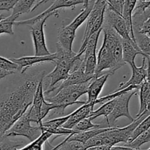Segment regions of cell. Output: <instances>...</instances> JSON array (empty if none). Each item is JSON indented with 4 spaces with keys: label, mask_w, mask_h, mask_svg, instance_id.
Returning a JSON list of instances; mask_svg holds the SVG:
<instances>
[{
    "label": "cell",
    "mask_w": 150,
    "mask_h": 150,
    "mask_svg": "<svg viewBox=\"0 0 150 150\" xmlns=\"http://www.w3.org/2000/svg\"><path fill=\"white\" fill-rule=\"evenodd\" d=\"M45 76V71L27 76L20 86L0 95V141L32 105L38 83Z\"/></svg>",
    "instance_id": "obj_1"
},
{
    "label": "cell",
    "mask_w": 150,
    "mask_h": 150,
    "mask_svg": "<svg viewBox=\"0 0 150 150\" xmlns=\"http://www.w3.org/2000/svg\"><path fill=\"white\" fill-rule=\"evenodd\" d=\"M102 28L89 37L84 48L83 62L85 64L84 73L87 76H94L95 79V71L97 67V45Z\"/></svg>",
    "instance_id": "obj_9"
},
{
    "label": "cell",
    "mask_w": 150,
    "mask_h": 150,
    "mask_svg": "<svg viewBox=\"0 0 150 150\" xmlns=\"http://www.w3.org/2000/svg\"><path fill=\"white\" fill-rule=\"evenodd\" d=\"M42 79L39 82L34 95L33 101L31 105V108L27 111V116L31 122H35L38 126L41 125L42 121L40 118V109L42 103L45 101V97L43 93V86H42Z\"/></svg>",
    "instance_id": "obj_13"
},
{
    "label": "cell",
    "mask_w": 150,
    "mask_h": 150,
    "mask_svg": "<svg viewBox=\"0 0 150 150\" xmlns=\"http://www.w3.org/2000/svg\"><path fill=\"white\" fill-rule=\"evenodd\" d=\"M49 1V0H40V1H39L38 3H37L36 4H35V6H34L33 7H32V10H31V12H32V11H34V10H35L37 8H38V7H39V6H40L41 4H44V3H46L47 1Z\"/></svg>",
    "instance_id": "obj_41"
},
{
    "label": "cell",
    "mask_w": 150,
    "mask_h": 150,
    "mask_svg": "<svg viewBox=\"0 0 150 150\" xmlns=\"http://www.w3.org/2000/svg\"><path fill=\"white\" fill-rule=\"evenodd\" d=\"M51 150H84L83 144L78 142H62Z\"/></svg>",
    "instance_id": "obj_31"
},
{
    "label": "cell",
    "mask_w": 150,
    "mask_h": 150,
    "mask_svg": "<svg viewBox=\"0 0 150 150\" xmlns=\"http://www.w3.org/2000/svg\"><path fill=\"white\" fill-rule=\"evenodd\" d=\"M52 16H59L58 12H54L47 15L45 17L42 18L40 20L34 22L31 25L28 26L30 30L31 36L32 38V42L35 48V56L42 57L51 54L48 51L45 41V33H44V26L47 19Z\"/></svg>",
    "instance_id": "obj_6"
},
{
    "label": "cell",
    "mask_w": 150,
    "mask_h": 150,
    "mask_svg": "<svg viewBox=\"0 0 150 150\" xmlns=\"http://www.w3.org/2000/svg\"><path fill=\"white\" fill-rule=\"evenodd\" d=\"M140 89V109L136 117H139L146 110H149L150 103V84L149 79L144 81L139 86Z\"/></svg>",
    "instance_id": "obj_21"
},
{
    "label": "cell",
    "mask_w": 150,
    "mask_h": 150,
    "mask_svg": "<svg viewBox=\"0 0 150 150\" xmlns=\"http://www.w3.org/2000/svg\"><path fill=\"white\" fill-rule=\"evenodd\" d=\"M15 72L12 71H7V70H4L3 69L0 68V80H1L2 79H4L7 76H10L12 74H14Z\"/></svg>",
    "instance_id": "obj_39"
},
{
    "label": "cell",
    "mask_w": 150,
    "mask_h": 150,
    "mask_svg": "<svg viewBox=\"0 0 150 150\" xmlns=\"http://www.w3.org/2000/svg\"><path fill=\"white\" fill-rule=\"evenodd\" d=\"M108 77H109V75L106 74L95 78L93 80H92L88 87L87 92H86L88 94V100L87 102L86 103H94L97 99H98V96L100 94Z\"/></svg>",
    "instance_id": "obj_19"
},
{
    "label": "cell",
    "mask_w": 150,
    "mask_h": 150,
    "mask_svg": "<svg viewBox=\"0 0 150 150\" xmlns=\"http://www.w3.org/2000/svg\"><path fill=\"white\" fill-rule=\"evenodd\" d=\"M150 142V130L149 129L145 131L144 133H142V135L138 136L136 139H135L133 142L130 143L125 144L124 146H127V147L133 148V149H140V147L144 144L148 143Z\"/></svg>",
    "instance_id": "obj_28"
},
{
    "label": "cell",
    "mask_w": 150,
    "mask_h": 150,
    "mask_svg": "<svg viewBox=\"0 0 150 150\" xmlns=\"http://www.w3.org/2000/svg\"><path fill=\"white\" fill-rule=\"evenodd\" d=\"M55 53L57 55L55 68L52 72L44 76L42 79V85L46 86L45 89H43L44 92L51 90L60 81L67 79L77 55V53L74 51H65L59 46H57V52Z\"/></svg>",
    "instance_id": "obj_5"
},
{
    "label": "cell",
    "mask_w": 150,
    "mask_h": 150,
    "mask_svg": "<svg viewBox=\"0 0 150 150\" xmlns=\"http://www.w3.org/2000/svg\"><path fill=\"white\" fill-rule=\"evenodd\" d=\"M106 1L110 8L122 16L124 0H106Z\"/></svg>",
    "instance_id": "obj_35"
},
{
    "label": "cell",
    "mask_w": 150,
    "mask_h": 150,
    "mask_svg": "<svg viewBox=\"0 0 150 150\" xmlns=\"http://www.w3.org/2000/svg\"><path fill=\"white\" fill-rule=\"evenodd\" d=\"M110 127H105V128H95L92 130H86V131L79 132L75 134L69 135L63 142H78L82 144H84L94 136L100 134L101 133L107 131Z\"/></svg>",
    "instance_id": "obj_20"
},
{
    "label": "cell",
    "mask_w": 150,
    "mask_h": 150,
    "mask_svg": "<svg viewBox=\"0 0 150 150\" xmlns=\"http://www.w3.org/2000/svg\"><path fill=\"white\" fill-rule=\"evenodd\" d=\"M116 100H117V98L113 99L112 100L108 101V102L104 103L102 106L100 108H98L96 111H93L92 113H90L89 116H88L87 118H90V120H95L98 117H101V116H103L105 117V120L107 119L108 116L111 114V112L112 111V110L114 109V107L115 105Z\"/></svg>",
    "instance_id": "obj_24"
},
{
    "label": "cell",
    "mask_w": 150,
    "mask_h": 150,
    "mask_svg": "<svg viewBox=\"0 0 150 150\" xmlns=\"http://www.w3.org/2000/svg\"><path fill=\"white\" fill-rule=\"evenodd\" d=\"M95 1H96V0H89V2H88L87 5L82 9L80 14H79V16H78L77 17L70 23V24L67 25V26L70 28H71L72 29H73L74 31L77 30L78 28L80 26H81L82 23L87 19L89 13H90L92 8H93V6L94 4H95Z\"/></svg>",
    "instance_id": "obj_22"
},
{
    "label": "cell",
    "mask_w": 150,
    "mask_h": 150,
    "mask_svg": "<svg viewBox=\"0 0 150 150\" xmlns=\"http://www.w3.org/2000/svg\"><path fill=\"white\" fill-rule=\"evenodd\" d=\"M93 80V79H92ZM91 81L77 85L66 86L62 88L52 97H45V100L47 102L52 103L54 109L52 110L53 114L51 116L62 115L67 106L73 104H85L84 101H78L79 98L87 92L88 87Z\"/></svg>",
    "instance_id": "obj_4"
},
{
    "label": "cell",
    "mask_w": 150,
    "mask_h": 150,
    "mask_svg": "<svg viewBox=\"0 0 150 150\" xmlns=\"http://www.w3.org/2000/svg\"><path fill=\"white\" fill-rule=\"evenodd\" d=\"M111 150H141L137 149H133V148L127 147V146H112L111 147ZM145 150H150V149H147Z\"/></svg>",
    "instance_id": "obj_40"
},
{
    "label": "cell",
    "mask_w": 150,
    "mask_h": 150,
    "mask_svg": "<svg viewBox=\"0 0 150 150\" xmlns=\"http://www.w3.org/2000/svg\"><path fill=\"white\" fill-rule=\"evenodd\" d=\"M18 0H0V10L10 11Z\"/></svg>",
    "instance_id": "obj_36"
},
{
    "label": "cell",
    "mask_w": 150,
    "mask_h": 150,
    "mask_svg": "<svg viewBox=\"0 0 150 150\" xmlns=\"http://www.w3.org/2000/svg\"><path fill=\"white\" fill-rule=\"evenodd\" d=\"M135 33H140L150 37V18L144 23L139 32H135Z\"/></svg>",
    "instance_id": "obj_37"
},
{
    "label": "cell",
    "mask_w": 150,
    "mask_h": 150,
    "mask_svg": "<svg viewBox=\"0 0 150 150\" xmlns=\"http://www.w3.org/2000/svg\"><path fill=\"white\" fill-rule=\"evenodd\" d=\"M52 135L45 131H42V134L34 142H31L29 145L21 149H15L14 150H42V145L48 141Z\"/></svg>",
    "instance_id": "obj_26"
},
{
    "label": "cell",
    "mask_w": 150,
    "mask_h": 150,
    "mask_svg": "<svg viewBox=\"0 0 150 150\" xmlns=\"http://www.w3.org/2000/svg\"><path fill=\"white\" fill-rule=\"evenodd\" d=\"M147 0H137V1H146Z\"/></svg>",
    "instance_id": "obj_43"
},
{
    "label": "cell",
    "mask_w": 150,
    "mask_h": 150,
    "mask_svg": "<svg viewBox=\"0 0 150 150\" xmlns=\"http://www.w3.org/2000/svg\"><path fill=\"white\" fill-rule=\"evenodd\" d=\"M4 18H5V17H4V16H3V15H2V14H1V15H0V21L3 20V19H4Z\"/></svg>",
    "instance_id": "obj_42"
},
{
    "label": "cell",
    "mask_w": 150,
    "mask_h": 150,
    "mask_svg": "<svg viewBox=\"0 0 150 150\" xmlns=\"http://www.w3.org/2000/svg\"><path fill=\"white\" fill-rule=\"evenodd\" d=\"M69 117H70V114L65 116V117L48 120V121L45 122H42V124H41V125H40V127L48 129H55L60 127H62L63 125L67 121V120L69 119Z\"/></svg>",
    "instance_id": "obj_32"
},
{
    "label": "cell",
    "mask_w": 150,
    "mask_h": 150,
    "mask_svg": "<svg viewBox=\"0 0 150 150\" xmlns=\"http://www.w3.org/2000/svg\"><path fill=\"white\" fill-rule=\"evenodd\" d=\"M57 59L56 53L51 54L48 56H42V57H38V56H29V57H23L18 59L11 58L10 59L12 62L17 64L18 70L20 71L21 74H23L29 67H32L34 64H38V63L47 62H55Z\"/></svg>",
    "instance_id": "obj_15"
},
{
    "label": "cell",
    "mask_w": 150,
    "mask_h": 150,
    "mask_svg": "<svg viewBox=\"0 0 150 150\" xmlns=\"http://www.w3.org/2000/svg\"><path fill=\"white\" fill-rule=\"evenodd\" d=\"M95 104L93 103H86L82 106L78 108L73 113L70 114V117L67 121L63 125L62 127L67 129H73V127L81 120L87 118L88 116L94 111Z\"/></svg>",
    "instance_id": "obj_16"
},
{
    "label": "cell",
    "mask_w": 150,
    "mask_h": 150,
    "mask_svg": "<svg viewBox=\"0 0 150 150\" xmlns=\"http://www.w3.org/2000/svg\"><path fill=\"white\" fill-rule=\"evenodd\" d=\"M136 45L142 52L150 58V37L140 33H134Z\"/></svg>",
    "instance_id": "obj_25"
},
{
    "label": "cell",
    "mask_w": 150,
    "mask_h": 150,
    "mask_svg": "<svg viewBox=\"0 0 150 150\" xmlns=\"http://www.w3.org/2000/svg\"><path fill=\"white\" fill-rule=\"evenodd\" d=\"M103 42L97 57L95 78L103 75L112 76L117 70L124 66L122 60V38L106 23L102 26Z\"/></svg>",
    "instance_id": "obj_2"
},
{
    "label": "cell",
    "mask_w": 150,
    "mask_h": 150,
    "mask_svg": "<svg viewBox=\"0 0 150 150\" xmlns=\"http://www.w3.org/2000/svg\"><path fill=\"white\" fill-rule=\"evenodd\" d=\"M16 18L10 15L9 17L4 18L3 20L0 21V35L1 34H7L10 35H14L13 32V23L16 21Z\"/></svg>",
    "instance_id": "obj_30"
},
{
    "label": "cell",
    "mask_w": 150,
    "mask_h": 150,
    "mask_svg": "<svg viewBox=\"0 0 150 150\" xmlns=\"http://www.w3.org/2000/svg\"><path fill=\"white\" fill-rule=\"evenodd\" d=\"M38 0H18L16 5L13 7V13L11 16L18 18L22 14L30 13L32 9V6Z\"/></svg>",
    "instance_id": "obj_23"
},
{
    "label": "cell",
    "mask_w": 150,
    "mask_h": 150,
    "mask_svg": "<svg viewBox=\"0 0 150 150\" xmlns=\"http://www.w3.org/2000/svg\"><path fill=\"white\" fill-rule=\"evenodd\" d=\"M76 32L68 26H62L58 29L57 46L67 51H72L73 41L76 38Z\"/></svg>",
    "instance_id": "obj_18"
},
{
    "label": "cell",
    "mask_w": 150,
    "mask_h": 150,
    "mask_svg": "<svg viewBox=\"0 0 150 150\" xmlns=\"http://www.w3.org/2000/svg\"><path fill=\"white\" fill-rule=\"evenodd\" d=\"M112 146H107V145H101V146H96L89 147L86 150H111Z\"/></svg>",
    "instance_id": "obj_38"
},
{
    "label": "cell",
    "mask_w": 150,
    "mask_h": 150,
    "mask_svg": "<svg viewBox=\"0 0 150 150\" xmlns=\"http://www.w3.org/2000/svg\"><path fill=\"white\" fill-rule=\"evenodd\" d=\"M22 145L23 142H14L10 140L8 137H4L0 141V150H14Z\"/></svg>",
    "instance_id": "obj_33"
},
{
    "label": "cell",
    "mask_w": 150,
    "mask_h": 150,
    "mask_svg": "<svg viewBox=\"0 0 150 150\" xmlns=\"http://www.w3.org/2000/svg\"><path fill=\"white\" fill-rule=\"evenodd\" d=\"M30 123L26 111L7 132L5 137L23 136L29 139L31 142H34L42 134V130L40 126H32Z\"/></svg>",
    "instance_id": "obj_7"
},
{
    "label": "cell",
    "mask_w": 150,
    "mask_h": 150,
    "mask_svg": "<svg viewBox=\"0 0 150 150\" xmlns=\"http://www.w3.org/2000/svg\"><path fill=\"white\" fill-rule=\"evenodd\" d=\"M122 60L125 64H128L131 66L135 63V59L138 54H140L142 57H146L142 52L136 43L132 40H127L122 38Z\"/></svg>",
    "instance_id": "obj_17"
},
{
    "label": "cell",
    "mask_w": 150,
    "mask_h": 150,
    "mask_svg": "<svg viewBox=\"0 0 150 150\" xmlns=\"http://www.w3.org/2000/svg\"><path fill=\"white\" fill-rule=\"evenodd\" d=\"M103 23L111 26L122 39L133 41L130 37L128 30H127V25H126L125 19L123 18L121 15L118 14L112 9L110 8L108 4H107L105 13H104Z\"/></svg>",
    "instance_id": "obj_10"
},
{
    "label": "cell",
    "mask_w": 150,
    "mask_h": 150,
    "mask_svg": "<svg viewBox=\"0 0 150 150\" xmlns=\"http://www.w3.org/2000/svg\"><path fill=\"white\" fill-rule=\"evenodd\" d=\"M150 127V116L146 117L145 120H144L138 126H136V128L133 130V131L132 132L131 134H130V137H129L127 142L125 144L130 143V142H133L135 139L138 137L139 136L142 135V133H144L145 131H146L147 130H149Z\"/></svg>",
    "instance_id": "obj_27"
},
{
    "label": "cell",
    "mask_w": 150,
    "mask_h": 150,
    "mask_svg": "<svg viewBox=\"0 0 150 150\" xmlns=\"http://www.w3.org/2000/svg\"><path fill=\"white\" fill-rule=\"evenodd\" d=\"M0 68L7 70V71H12L16 73V70H18V66L10 59L0 57Z\"/></svg>",
    "instance_id": "obj_34"
},
{
    "label": "cell",
    "mask_w": 150,
    "mask_h": 150,
    "mask_svg": "<svg viewBox=\"0 0 150 150\" xmlns=\"http://www.w3.org/2000/svg\"><path fill=\"white\" fill-rule=\"evenodd\" d=\"M107 1L106 0H96L95 4L93 6L92 11L89 13V16L87 18V22H86V26L85 29L84 35H83V40H82V45L81 46L80 50L79 52H84V48L86 45L87 40H89L90 35L91 29H92V26L95 22L96 19L98 18V16L105 11V8L107 7Z\"/></svg>",
    "instance_id": "obj_14"
},
{
    "label": "cell",
    "mask_w": 150,
    "mask_h": 150,
    "mask_svg": "<svg viewBox=\"0 0 150 150\" xmlns=\"http://www.w3.org/2000/svg\"><path fill=\"white\" fill-rule=\"evenodd\" d=\"M95 128H105L102 126V125H95L92 122V120L90 118H85L83 120H81L79 122H78L74 127H73V130H76L78 132L86 131V130H92Z\"/></svg>",
    "instance_id": "obj_29"
},
{
    "label": "cell",
    "mask_w": 150,
    "mask_h": 150,
    "mask_svg": "<svg viewBox=\"0 0 150 150\" xmlns=\"http://www.w3.org/2000/svg\"><path fill=\"white\" fill-rule=\"evenodd\" d=\"M143 57V61L141 67H137L136 64L131 65L132 76L128 81L122 83L119 86L118 90H122L130 86H140L141 83L146 79H149V59Z\"/></svg>",
    "instance_id": "obj_11"
},
{
    "label": "cell",
    "mask_w": 150,
    "mask_h": 150,
    "mask_svg": "<svg viewBox=\"0 0 150 150\" xmlns=\"http://www.w3.org/2000/svg\"><path fill=\"white\" fill-rule=\"evenodd\" d=\"M83 4V0H55L53 2V4L48 7L47 10L42 12L38 16H35V17L32 18L28 19V20L24 21H15L13 25L16 26H29L34 22L40 20L42 18L45 17L47 15L50 14L54 12H57L59 9L60 8H67V7H72L73 8L76 7L77 4Z\"/></svg>",
    "instance_id": "obj_12"
},
{
    "label": "cell",
    "mask_w": 150,
    "mask_h": 150,
    "mask_svg": "<svg viewBox=\"0 0 150 150\" xmlns=\"http://www.w3.org/2000/svg\"><path fill=\"white\" fill-rule=\"evenodd\" d=\"M149 116H150V111L146 110L139 117H138L137 119L132 122L131 124L126 127H110L107 131L100 133L85 142L83 144V149L86 150L89 147L101 146V145L114 146V145L120 142H123L125 144L127 143L130 134L136 128V126L139 125L144 120H145Z\"/></svg>",
    "instance_id": "obj_3"
},
{
    "label": "cell",
    "mask_w": 150,
    "mask_h": 150,
    "mask_svg": "<svg viewBox=\"0 0 150 150\" xmlns=\"http://www.w3.org/2000/svg\"><path fill=\"white\" fill-rule=\"evenodd\" d=\"M136 94V91L133 89V90L127 91L117 97L114 109L105 120L108 127H116V122L118 119L122 117H127L131 122L134 121V119L131 117L129 111V103L132 97Z\"/></svg>",
    "instance_id": "obj_8"
}]
</instances>
